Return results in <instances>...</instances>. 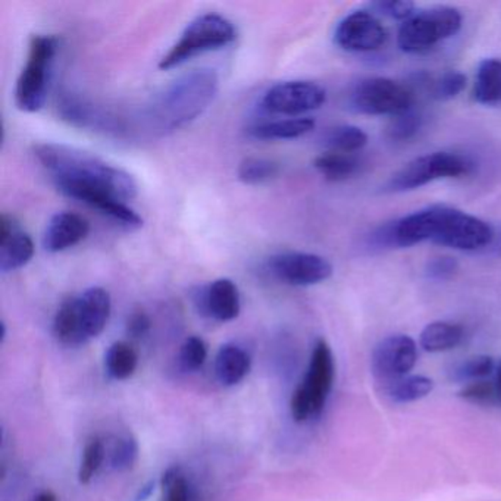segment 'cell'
Returning a JSON list of instances; mask_svg holds the SVG:
<instances>
[{
  "label": "cell",
  "mask_w": 501,
  "mask_h": 501,
  "mask_svg": "<svg viewBox=\"0 0 501 501\" xmlns=\"http://www.w3.org/2000/svg\"><path fill=\"white\" fill-rule=\"evenodd\" d=\"M474 99L486 106L501 104V59L479 62L475 77Z\"/></svg>",
  "instance_id": "22"
},
{
  "label": "cell",
  "mask_w": 501,
  "mask_h": 501,
  "mask_svg": "<svg viewBox=\"0 0 501 501\" xmlns=\"http://www.w3.org/2000/svg\"><path fill=\"white\" fill-rule=\"evenodd\" d=\"M462 14L452 6L415 12L398 28L397 45L405 54H422L450 39L462 28Z\"/></svg>",
  "instance_id": "7"
},
{
  "label": "cell",
  "mask_w": 501,
  "mask_h": 501,
  "mask_svg": "<svg viewBox=\"0 0 501 501\" xmlns=\"http://www.w3.org/2000/svg\"><path fill=\"white\" fill-rule=\"evenodd\" d=\"M105 460V444L99 438H93L85 444L80 467H78V481L88 484L95 478Z\"/></svg>",
  "instance_id": "31"
},
{
  "label": "cell",
  "mask_w": 501,
  "mask_h": 501,
  "mask_svg": "<svg viewBox=\"0 0 501 501\" xmlns=\"http://www.w3.org/2000/svg\"><path fill=\"white\" fill-rule=\"evenodd\" d=\"M33 501H58V498H56L54 493H50V491H43Z\"/></svg>",
  "instance_id": "40"
},
{
  "label": "cell",
  "mask_w": 501,
  "mask_h": 501,
  "mask_svg": "<svg viewBox=\"0 0 501 501\" xmlns=\"http://www.w3.org/2000/svg\"><path fill=\"white\" fill-rule=\"evenodd\" d=\"M336 378L333 352L326 341L319 340L310 356L309 367L302 384L291 397V416L296 422H306L324 412Z\"/></svg>",
  "instance_id": "6"
},
{
  "label": "cell",
  "mask_w": 501,
  "mask_h": 501,
  "mask_svg": "<svg viewBox=\"0 0 501 501\" xmlns=\"http://www.w3.org/2000/svg\"><path fill=\"white\" fill-rule=\"evenodd\" d=\"M237 37V28L233 21L221 14H203L188 24L180 39L162 56L159 68L171 69L180 66L195 55L209 50L221 49Z\"/></svg>",
  "instance_id": "4"
},
{
  "label": "cell",
  "mask_w": 501,
  "mask_h": 501,
  "mask_svg": "<svg viewBox=\"0 0 501 501\" xmlns=\"http://www.w3.org/2000/svg\"><path fill=\"white\" fill-rule=\"evenodd\" d=\"M54 334L56 340L66 347H80L87 343L85 329L78 314L77 296L62 302L54 318Z\"/></svg>",
  "instance_id": "20"
},
{
  "label": "cell",
  "mask_w": 501,
  "mask_h": 501,
  "mask_svg": "<svg viewBox=\"0 0 501 501\" xmlns=\"http://www.w3.org/2000/svg\"><path fill=\"white\" fill-rule=\"evenodd\" d=\"M417 362L416 341L405 334H396L379 341L371 357L372 374L386 386L409 376Z\"/></svg>",
  "instance_id": "12"
},
{
  "label": "cell",
  "mask_w": 501,
  "mask_h": 501,
  "mask_svg": "<svg viewBox=\"0 0 501 501\" xmlns=\"http://www.w3.org/2000/svg\"><path fill=\"white\" fill-rule=\"evenodd\" d=\"M161 486L164 491L161 501H190V486L178 467H169L165 472Z\"/></svg>",
  "instance_id": "33"
},
{
  "label": "cell",
  "mask_w": 501,
  "mask_h": 501,
  "mask_svg": "<svg viewBox=\"0 0 501 501\" xmlns=\"http://www.w3.org/2000/svg\"><path fill=\"white\" fill-rule=\"evenodd\" d=\"M472 162L452 152H434L405 165L386 184V192L406 193L443 178H457L471 173Z\"/></svg>",
  "instance_id": "8"
},
{
  "label": "cell",
  "mask_w": 501,
  "mask_h": 501,
  "mask_svg": "<svg viewBox=\"0 0 501 501\" xmlns=\"http://www.w3.org/2000/svg\"><path fill=\"white\" fill-rule=\"evenodd\" d=\"M78 314L87 340L104 333L111 316V296L105 288L92 287L77 296Z\"/></svg>",
  "instance_id": "17"
},
{
  "label": "cell",
  "mask_w": 501,
  "mask_h": 501,
  "mask_svg": "<svg viewBox=\"0 0 501 501\" xmlns=\"http://www.w3.org/2000/svg\"><path fill=\"white\" fill-rule=\"evenodd\" d=\"M90 233L87 219L75 212L62 211L47 222L43 233L42 245L49 253H59L78 245Z\"/></svg>",
  "instance_id": "16"
},
{
  "label": "cell",
  "mask_w": 501,
  "mask_h": 501,
  "mask_svg": "<svg viewBox=\"0 0 501 501\" xmlns=\"http://www.w3.org/2000/svg\"><path fill=\"white\" fill-rule=\"evenodd\" d=\"M35 156L61 193L71 188H93L125 202L137 195L135 176L85 150L61 143H42L35 145Z\"/></svg>",
  "instance_id": "1"
},
{
  "label": "cell",
  "mask_w": 501,
  "mask_h": 501,
  "mask_svg": "<svg viewBox=\"0 0 501 501\" xmlns=\"http://www.w3.org/2000/svg\"><path fill=\"white\" fill-rule=\"evenodd\" d=\"M35 255V241L11 215L0 218V271H16L23 268Z\"/></svg>",
  "instance_id": "15"
},
{
  "label": "cell",
  "mask_w": 501,
  "mask_h": 501,
  "mask_svg": "<svg viewBox=\"0 0 501 501\" xmlns=\"http://www.w3.org/2000/svg\"><path fill=\"white\" fill-rule=\"evenodd\" d=\"M422 126V116L419 112L409 109L400 115L393 116L386 128V135L393 142H409L419 133Z\"/></svg>",
  "instance_id": "29"
},
{
  "label": "cell",
  "mask_w": 501,
  "mask_h": 501,
  "mask_svg": "<svg viewBox=\"0 0 501 501\" xmlns=\"http://www.w3.org/2000/svg\"><path fill=\"white\" fill-rule=\"evenodd\" d=\"M322 143L328 147L329 152L353 155L367 145V135L359 126L338 125L326 131Z\"/></svg>",
  "instance_id": "26"
},
{
  "label": "cell",
  "mask_w": 501,
  "mask_h": 501,
  "mask_svg": "<svg viewBox=\"0 0 501 501\" xmlns=\"http://www.w3.org/2000/svg\"><path fill=\"white\" fill-rule=\"evenodd\" d=\"M56 50L58 40L54 35L31 37L27 61L15 85V104L21 111L37 112L46 104Z\"/></svg>",
  "instance_id": "5"
},
{
  "label": "cell",
  "mask_w": 501,
  "mask_h": 501,
  "mask_svg": "<svg viewBox=\"0 0 501 501\" xmlns=\"http://www.w3.org/2000/svg\"><path fill=\"white\" fill-rule=\"evenodd\" d=\"M126 329H128V334H130L131 337H143V336L149 333V316L145 312H142V310L135 312V314L131 315L130 319H128Z\"/></svg>",
  "instance_id": "39"
},
{
  "label": "cell",
  "mask_w": 501,
  "mask_h": 501,
  "mask_svg": "<svg viewBox=\"0 0 501 501\" xmlns=\"http://www.w3.org/2000/svg\"><path fill=\"white\" fill-rule=\"evenodd\" d=\"M280 165L266 157H245L238 165L237 175L245 184H262L276 178Z\"/></svg>",
  "instance_id": "28"
},
{
  "label": "cell",
  "mask_w": 501,
  "mask_h": 501,
  "mask_svg": "<svg viewBox=\"0 0 501 501\" xmlns=\"http://www.w3.org/2000/svg\"><path fill=\"white\" fill-rule=\"evenodd\" d=\"M218 88L219 77L215 69L195 68L183 74L150 104V125L161 135L187 125L206 111Z\"/></svg>",
  "instance_id": "3"
},
{
  "label": "cell",
  "mask_w": 501,
  "mask_h": 501,
  "mask_svg": "<svg viewBox=\"0 0 501 501\" xmlns=\"http://www.w3.org/2000/svg\"><path fill=\"white\" fill-rule=\"evenodd\" d=\"M314 165L326 180L340 183V181H346L356 175L360 171L362 162L359 157L352 154L326 152V154L316 157Z\"/></svg>",
  "instance_id": "24"
},
{
  "label": "cell",
  "mask_w": 501,
  "mask_h": 501,
  "mask_svg": "<svg viewBox=\"0 0 501 501\" xmlns=\"http://www.w3.org/2000/svg\"><path fill=\"white\" fill-rule=\"evenodd\" d=\"M466 75L460 71H447L438 80L434 81L431 96L441 102L455 99L466 87Z\"/></svg>",
  "instance_id": "32"
},
{
  "label": "cell",
  "mask_w": 501,
  "mask_h": 501,
  "mask_svg": "<svg viewBox=\"0 0 501 501\" xmlns=\"http://www.w3.org/2000/svg\"><path fill=\"white\" fill-rule=\"evenodd\" d=\"M207 359V347L200 337H188L180 350V362L185 371H197Z\"/></svg>",
  "instance_id": "34"
},
{
  "label": "cell",
  "mask_w": 501,
  "mask_h": 501,
  "mask_svg": "<svg viewBox=\"0 0 501 501\" xmlns=\"http://www.w3.org/2000/svg\"><path fill=\"white\" fill-rule=\"evenodd\" d=\"M269 271L283 283L307 287L333 276V265L326 257L306 252L276 253L269 257Z\"/></svg>",
  "instance_id": "11"
},
{
  "label": "cell",
  "mask_w": 501,
  "mask_h": 501,
  "mask_svg": "<svg viewBox=\"0 0 501 501\" xmlns=\"http://www.w3.org/2000/svg\"><path fill=\"white\" fill-rule=\"evenodd\" d=\"M315 128V119L310 116L272 119L256 123L247 128V133L257 140H291L307 135Z\"/></svg>",
  "instance_id": "18"
},
{
  "label": "cell",
  "mask_w": 501,
  "mask_h": 501,
  "mask_svg": "<svg viewBox=\"0 0 501 501\" xmlns=\"http://www.w3.org/2000/svg\"><path fill=\"white\" fill-rule=\"evenodd\" d=\"M496 388H497L498 398L501 400V362L497 367V376H496Z\"/></svg>",
  "instance_id": "41"
},
{
  "label": "cell",
  "mask_w": 501,
  "mask_h": 501,
  "mask_svg": "<svg viewBox=\"0 0 501 501\" xmlns=\"http://www.w3.org/2000/svg\"><path fill=\"white\" fill-rule=\"evenodd\" d=\"M250 365L249 355L240 346H222L215 357V374L222 386H237L249 374Z\"/></svg>",
  "instance_id": "21"
},
{
  "label": "cell",
  "mask_w": 501,
  "mask_h": 501,
  "mask_svg": "<svg viewBox=\"0 0 501 501\" xmlns=\"http://www.w3.org/2000/svg\"><path fill=\"white\" fill-rule=\"evenodd\" d=\"M193 299L200 314L215 321L230 322L240 315V291L230 278H218L202 286Z\"/></svg>",
  "instance_id": "14"
},
{
  "label": "cell",
  "mask_w": 501,
  "mask_h": 501,
  "mask_svg": "<svg viewBox=\"0 0 501 501\" xmlns=\"http://www.w3.org/2000/svg\"><path fill=\"white\" fill-rule=\"evenodd\" d=\"M494 233L490 224L474 215L434 205L395 221L396 247H412L424 241L474 252L490 245Z\"/></svg>",
  "instance_id": "2"
},
{
  "label": "cell",
  "mask_w": 501,
  "mask_h": 501,
  "mask_svg": "<svg viewBox=\"0 0 501 501\" xmlns=\"http://www.w3.org/2000/svg\"><path fill=\"white\" fill-rule=\"evenodd\" d=\"M459 396L472 403H491L494 398H498L496 383H490L486 379L467 383L460 390Z\"/></svg>",
  "instance_id": "36"
},
{
  "label": "cell",
  "mask_w": 501,
  "mask_h": 501,
  "mask_svg": "<svg viewBox=\"0 0 501 501\" xmlns=\"http://www.w3.org/2000/svg\"><path fill=\"white\" fill-rule=\"evenodd\" d=\"M326 88L307 80L281 81L266 90L262 107L272 114L302 115L326 104Z\"/></svg>",
  "instance_id": "10"
},
{
  "label": "cell",
  "mask_w": 501,
  "mask_h": 501,
  "mask_svg": "<svg viewBox=\"0 0 501 501\" xmlns=\"http://www.w3.org/2000/svg\"><path fill=\"white\" fill-rule=\"evenodd\" d=\"M372 9H376L379 15L388 16L391 20L403 21L409 20L415 14V4L409 0H381L371 5Z\"/></svg>",
  "instance_id": "37"
},
{
  "label": "cell",
  "mask_w": 501,
  "mask_h": 501,
  "mask_svg": "<svg viewBox=\"0 0 501 501\" xmlns=\"http://www.w3.org/2000/svg\"><path fill=\"white\" fill-rule=\"evenodd\" d=\"M463 336H465L463 328L457 324L444 321L431 322L429 326H425L419 336V345L425 352H448L462 343Z\"/></svg>",
  "instance_id": "23"
},
{
  "label": "cell",
  "mask_w": 501,
  "mask_h": 501,
  "mask_svg": "<svg viewBox=\"0 0 501 501\" xmlns=\"http://www.w3.org/2000/svg\"><path fill=\"white\" fill-rule=\"evenodd\" d=\"M58 109L62 118L81 128H87V126L111 128L112 126V118L104 115L99 109L88 104L87 100L81 99L71 92L62 93Z\"/></svg>",
  "instance_id": "19"
},
{
  "label": "cell",
  "mask_w": 501,
  "mask_h": 501,
  "mask_svg": "<svg viewBox=\"0 0 501 501\" xmlns=\"http://www.w3.org/2000/svg\"><path fill=\"white\" fill-rule=\"evenodd\" d=\"M457 271H459V264L452 256L434 257L425 268L426 276L436 281L450 280Z\"/></svg>",
  "instance_id": "38"
},
{
  "label": "cell",
  "mask_w": 501,
  "mask_h": 501,
  "mask_svg": "<svg viewBox=\"0 0 501 501\" xmlns=\"http://www.w3.org/2000/svg\"><path fill=\"white\" fill-rule=\"evenodd\" d=\"M433 390V379L425 376H406L386 386V395L396 403L417 402Z\"/></svg>",
  "instance_id": "27"
},
{
  "label": "cell",
  "mask_w": 501,
  "mask_h": 501,
  "mask_svg": "<svg viewBox=\"0 0 501 501\" xmlns=\"http://www.w3.org/2000/svg\"><path fill=\"white\" fill-rule=\"evenodd\" d=\"M138 356L133 346L125 341L114 343L105 355V366L109 376L124 381L135 376L137 369Z\"/></svg>",
  "instance_id": "25"
},
{
  "label": "cell",
  "mask_w": 501,
  "mask_h": 501,
  "mask_svg": "<svg viewBox=\"0 0 501 501\" xmlns=\"http://www.w3.org/2000/svg\"><path fill=\"white\" fill-rule=\"evenodd\" d=\"M494 369H496V364L493 357L479 355V356L469 357L459 366L455 367L453 379L459 383H472V381L488 378Z\"/></svg>",
  "instance_id": "30"
},
{
  "label": "cell",
  "mask_w": 501,
  "mask_h": 501,
  "mask_svg": "<svg viewBox=\"0 0 501 501\" xmlns=\"http://www.w3.org/2000/svg\"><path fill=\"white\" fill-rule=\"evenodd\" d=\"M386 27L369 11H355L338 23L334 31V42L338 47L353 54L376 52L386 45Z\"/></svg>",
  "instance_id": "13"
},
{
  "label": "cell",
  "mask_w": 501,
  "mask_h": 501,
  "mask_svg": "<svg viewBox=\"0 0 501 501\" xmlns=\"http://www.w3.org/2000/svg\"><path fill=\"white\" fill-rule=\"evenodd\" d=\"M414 102L409 87L386 77L360 80L348 95V106L362 115H400L412 109Z\"/></svg>",
  "instance_id": "9"
},
{
  "label": "cell",
  "mask_w": 501,
  "mask_h": 501,
  "mask_svg": "<svg viewBox=\"0 0 501 501\" xmlns=\"http://www.w3.org/2000/svg\"><path fill=\"white\" fill-rule=\"evenodd\" d=\"M138 456V446L131 436L118 438L112 447L111 463L116 471H126L135 465Z\"/></svg>",
  "instance_id": "35"
}]
</instances>
